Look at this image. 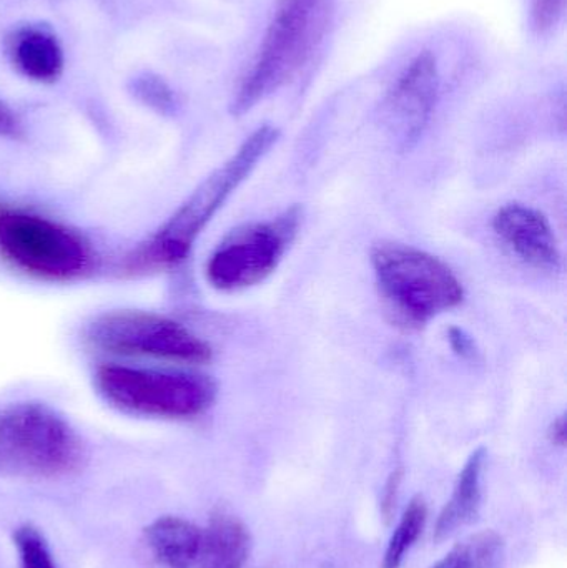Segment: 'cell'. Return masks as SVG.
<instances>
[{
    "instance_id": "cell-22",
    "label": "cell",
    "mask_w": 567,
    "mask_h": 568,
    "mask_svg": "<svg viewBox=\"0 0 567 568\" xmlns=\"http://www.w3.org/2000/svg\"><path fill=\"white\" fill-rule=\"evenodd\" d=\"M549 439L555 446H566V419L565 416L558 417L549 427Z\"/></svg>"
},
{
    "instance_id": "cell-4",
    "label": "cell",
    "mask_w": 567,
    "mask_h": 568,
    "mask_svg": "<svg viewBox=\"0 0 567 568\" xmlns=\"http://www.w3.org/2000/svg\"><path fill=\"white\" fill-rule=\"evenodd\" d=\"M372 265L395 321L409 329L426 326L465 300V287L453 270L423 250L382 243L373 248Z\"/></svg>"
},
{
    "instance_id": "cell-21",
    "label": "cell",
    "mask_w": 567,
    "mask_h": 568,
    "mask_svg": "<svg viewBox=\"0 0 567 568\" xmlns=\"http://www.w3.org/2000/svg\"><path fill=\"white\" fill-rule=\"evenodd\" d=\"M20 135V122L17 119L13 110L10 109L7 103H3L0 100V136H9V139H13V136Z\"/></svg>"
},
{
    "instance_id": "cell-23",
    "label": "cell",
    "mask_w": 567,
    "mask_h": 568,
    "mask_svg": "<svg viewBox=\"0 0 567 568\" xmlns=\"http://www.w3.org/2000/svg\"><path fill=\"white\" fill-rule=\"evenodd\" d=\"M399 473H395L389 479L388 486H386V496H385V513L389 514V509H392L393 504H395L396 489H398L399 484Z\"/></svg>"
},
{
    "instance_id": "cell-5",
    "label": "cell",
    "mask_w": 567,
    "mask_h": 568,
    "mask_svg": "<svg viewBox=\"0 0 567 568\" xmlns=\"http://www.w3.org/2000/svg\"><path fill=\"white\" fill-rule=\"evenodd\" d=\"M100 396L123 413L160 419H193L215 403L210 377L185 371L143 369L105 364L93 376Z\"/></svg>"
},
{
    "instance_id": "cell-17",
    "label": "cell",
    "mask_w": 567,
    "mask_h": 568,
    "mask_svg": "<svg viewBox=\"0 0 567 568\" xmlns=\"http://www.w3.org/2000/svg\"><path fill=\"white\" fill-rule=\"evenodd\" d=\"M130 92L143 105L156 110L159 113L172 112L175 106V95L169 83L152 72H142L130 80Z\"/></svg>"
},
{
    "instance_id": "cell-7",
    "label": "cell",
    "mask_w": 567,
    "mask_h": 568,
    "mask_svg": "<svg viewBox=\"0 0 567 568\" xmlns=\"http://www.w3.org/2000/svg\"><path fill=\"white\" fill-rule=\"evenodd\" d=\"M87 339L97 349L120 356L185 364L212 359V347L189 327L149 311L119 310L100 314L87 327Z\"/></svg>"
},
{
    "instance_id": "cell-9",
    "label": "cell",
    "mask_w": 567,
    "mask_h": 568,
    "mask_svg": "<svg viewBox=\"0 0 567 568\" xmlns=\"http://www.w3.org/2000/svg\"><path fill=\"white\" fill-rule=\"evenodd\" d=\"M442 90L439 63L432 50L413 57L385 97L386 123L403 150L418 143L429 125Z\"/></svg>"
},
{
    "instance_id": "cell-19",
    "label": "cell",
    "mask_w": 567,
    "mask_h": 568,
    "mask_svg": "<svg viewBox=\"0 0 567 568\" xmlns=\"http://www.w3.org/2000/svg\"><path fill=\"white\" fill-rule=\"evenodd\" d=\"M531 2L533 29L539 36H548L561 26L565 19L566 0H529Z\"/></svg>"
},
{
    "instance_id": "cell-8",
    "label": "cell",
    "mask_w": 567,
    "mask_h": 568,
    "mask_svg": "<svg viewBox=\"0 0 567 568\" xmlns=\"http://www.w3.org/2000/svg\"><path fill=\"white\" fill-rule=\"evenodd\" d=\"M302 222L300 206L270 222L233 230L210 256L205 275L219 291H240L265 282L282 263Z\"/></svg>"
},
{
    "instance_id": "cell-14",
    "label": "cell",
    "mask_w": 567,
    "mask_h": 568,
    "mask_svg": "<svg viewBox=\"0 0 567 568\" xmlns=\"http://www.w3.org/2000/svg\"><path fill=\"white\" fill-rule=\"evenodd\" d=\"M252 539L236 517L216 514L203 530L200 568H242L250 556Z\"/></svg>"
},
{
    "instance_id": "cell-11",
    "label": "cell",
    "mask_w": 567,
    "mask_h": 568,
    "mask_svg": "<svg viewBox=\"0 0 567 568\" xmlns=\"http://www.w3.org/2000/svg\"><path fill=\"white\" fill-rule=\"evenodd\" d=\"M7 59L17 73L37 83H53L65 67L62 43L47 23L29 22L13 27L3 40Z\"/></svg>"
},
{
    "instance_id": "cell-15",
    "label": "cell",
    "mask_w": 567,
    "mask_h": 568,
    "mask_svg": "<svg viewBox=\"0 0 567 568\" xmlns=\"http://www.w3.org/2000/svg\"><path fill=\"white\" fill-rule=\"evenodd\" d=\"M505 559V540L493 530L456 544L433 568H498Z\"/></svg>"
},
{
    "instance_id": "cell-2",
    "label": "cell",
    "mask_w": 567,
    "mask_h": 568,
    "mask_svg": "<svg viewBox=\"0 0 567 568\" xmlns=\"http://www.w3.org/2000/svg\"><path fill=\"white\" fill-rule=\"evenodd\" d=\"M85 450L72 426L42 403L0 407V479L53 480L82 467Z\"/></svg>"
},
{
    "instance_id": "cell-6",
    "label": "cell",
    "mask_w": 567,
    "mask_h": 568,
    "mask_svg": "<svg viewBox=\"0 0 567 568\" xmlns=\"http://www.w3.org/2000/svg\"><path fill=\"white\" fill-rule=\"evenodd\" d=\"M0 258L45 282H72L92 270L90 243L65 225L0 206Z\"/></svg>"
},
{
    "instance_id": "cell-1",
    "label": "cell",
    "mask_w": 567,
    "mask_h": 568,
    "mask_svg": "<svg viewBox=\"0 0 567 568\" xmlns=\"http://www.w3.org/2000/svg\"><path fill=\"white\" fill-rule=\"evenodd\" d=\"M279 139L280 130L275 126L256 129L222 166L196 186L195 192L146 242L126 256V272L132 275L162 272L185 262L213 216L249 179Z\"/></svg>"
},
{
    "instance_id": "cell-16",
    "label": "cell",
    "mask_w": 567,
    "mask_h": 568,
    "mask_svg": "<svg viewBox=\"0 0 567 568\" xmlns=\"http://www.w3.org/2000/svg\"><path fill=\"white\" fill-rule=\"evenodd\" d=\"M428 519V507L422 497H415L403 514L395 534L389 539L388 549L383 559V568H399L405 562L412 547L423 534Z\"/></svg>"
},
{
    "instance_id": "cell-3",
    "label": "cell",
    "mask_w": 567,
    "mask_h": 568,
    "mask_svg": "<svg viewBox=\"0 0 567 568\" xmlns=\"http://www.w3.org/2000/svg\"><path fill=\"white\" fill-rule=\"evenodd\" d=\"M333 0H280L252 69L232 103L243 115L298 75L312 59L326 26Z\"/></svg>"
},
{
    "instance_id": "cell-13",
    "label": "cell",
    "mask_w": 567,
    "mask_h": 568,
    "mask_svg": "<svg viewBox=\"0 0 567 568\" xmlns=\"http://www.w3.org/2000/svg\"><path fill=\"white\" fill-rule=\"evenodd\" d=\"M203 530L180 517H160L145 530L146 546L165 568L199 566Z\"/></svg>"
},
{
    "instance_id": "cell-18",
    "label": "cell",
    "mask_w": 567,
    "mask_h": 568,
    "mask_svg": "<svg viewBox=\"0 0 567 568\" xmlns=\"http://www.w3.org/2000/svg\"><path fill=\"white\" fill-rule=\"evenodd\" d=\"M22 568H57L45 540L30 526L19 527L13 534Z\"/></svg>"
},
{
    "instance_id": "cell-10",
    "label": "cell",
    "mask_w": 567,
    "mask_h": 568,
    "mask_svg": "<svg viewBox=\"0 0 567 568\" xmlns=\"http://www.w3.org/2000/svg\"><path fill=\"white\" fill-rule=\"evenodd\" d=\"M493 229L509 252L526 265L541 272L561 268V253L551 223L538 210L509 203L496 213Z\"/></svg>"
},
{
    "instance_id": "cell-20",
    "label": "cell",
    "mask_w": 567,
    "mask_h": 568,
    "mask_svg": "<svg viewBox=\"0 0 567 568\" xmlns=\"http://www.w3.org/2000/svg\"><path fill=\"white\" fill-rule=\"evenodd\" d=\"M449 344H452L453 351L459 356L473 357L476 354L475 341L465 333V331L459 329V327H452L449 329Z\"/></svg>"
},
{
    "instance_id": "cell-12",
    "label": "cell",
    "mask_w": 567,
    "mask_h": 568,
    "mask_svg": "<svg viewBox=\"0 0 567 568\" xmlns=\"http://www.w3.org/2000/svg\"><path fill=\"white\" fill-rule=\"evenodd\" d=\"M486 450L483 447L466 460L465 467L456 480L452 499L439 514L435 527V539L438 542L455 536L463 527L475 523L482 510L483 500V469H485Z\"/></svg>"
}]
</instances>
